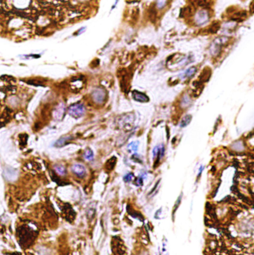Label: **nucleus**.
Returning a JSON list of instances; mask_svg holds the SVG:
<instances>
[{
  "instance_id": "f257e3e1",
  "label": "nucleus",
  "mask_w": 254,
  "mask_h": 255,
  "mask_svg": "<svg viewBox=\"0 0 254 255\" xmlns=\"http://www.w3.org/2000/svg\"><path fill=\"white\" fill-rule=\"evenodd\" d=\"M228 37H221L214 40L209 47V53L212 57H218L222 51V47L229 42Z\"/></svg>"
},
{
  "instance_id": "f03ea898",
  "label": "nucleus",
  "mask_w": 254,
  "mask_h": 255,
  "mask_svg": "<svg viewBox=\"0 0 254 255\" xmlns=\"http://www.w3.org/2000/svg\"><path fill=\"white\" fill-rule=\"evenodd\" d=\"M68 113L74 118H81L86 112L84 105L81 103H76L72 104L68 108Z\"/></svg>"
},
{
  "instance_id": "7ed1b4c3",
  "label": "nucleus",
  "mask_w": 254,
  "mask_h": 255,
  "mask_svg": "<svg viewBox=\"0 0 254 255\" xmlns=\"http://www.w3.org/2000/svg\"><path fill=\"white\" fill-rule=\"evenodd\" d=\"M91 96L94 101L96 102L97 103H102L105 100V97H106V93L104 89L98 88L94 90Z\"/></svg>"
},
{
  "instance_id": "20e7f679",
  "label": "nucleus",
  "mask_w": 254,
  "mask_h": 255,
  "mask_svg": "<svg viewBox=\"0 0 254 255\" xmlns=\"http://www.w3.org/2000/svg\"><path fill=\"white\" fill-rule=\"evenodd\" d=\"M71 170L72 172L76 175L77 176H78L79 178H83L84 177L85 175H86V167L84 165L81 164H75L72 166L71 167Z\"/></svg>"
},
{
  "instance_id": "39448f33",
  "label": "nucleus",
  "mask_w": 254,
  "mask_h": 255,
  "mask_svg": "<svg viewBox=\"0 0 254 255\" xmlns=\"http://www.w3.org/2000/svg\"><path fill=\"white\" fill-rule=\"evenodd\" d=\"M209 20V14L206 11H200L195 17L196 23L199 26L206 23Z\"/></svg>"
},
{
  "instance_id": "423d86ee",
  "label": "nucleus",
  "mask_w": 254,
  "mask_h": 255,
  "mask_svg": "<svg viewBox=\"0 0 254 255\" xmlns=\"http://www.w3.org/2000/svg\"><path fill=\"white\" fill-rule=\"evenodd\" d=\"M132 97H133L134 100L138 102H141V103H146V102H148L149 100L147 95H146L144 93L137 91V90H134L132 92Z\"/></svg>"
},
{
  "instance_id": "0eeeda50",
  "label": "nucleus",
  "mask_w": 254,
  "mask_h": 255,
  "mask_svg": "<svg viewBox=\"0 0 254 255\" xmlns=\"http://www.w3.org/2000/svg\"><path fill=\"white\" fill-rule=\"evenodd\" d=\"M19 238L22 239V240H23V243L29 241V240H28V238L31 240V239L34 238V236L33 235V232H30L29 230H28V228H22V231H19Z\"/></svg>"
},
{
  "instance_id": "6e6552de",
  "label": "nucleus",
  "mask_w": 254,
  "mask_h": 255,
  "mask_svg": "<svg viewBox=\"0 0 254 255\" xmlns=\"http://www.w3.org/2000/svg\"><path fill=\"white\" fill-rule=\"evenodd\" d=\"M211 69L209 68H205L203 71H202L200 77H199V81H200L201 84L203 83L206 82L207 81H209V78L211 76Z\"/></svg>"
},
{
  "instance_id": "1a4fd4ad",
  "label": "nucleus",
  "mask_w": 254,
  "mask_h": 255,
  "mask_svg": "<svg viewBox=\"0 0 254 255\" xmlns=\"http://www.w3.org/2000/svg\"><path fill=\"white\" fill-rule=\"evenodd\" d=\"M68 204H65V207L62 208V210H63L64 212V214L66 216V219H68V220H70V219H74V216H75V212H74V210L71 208V206H69V207H68Z\"/></svg>"
},
{
  "instance_id": "9d476101",
  "label": "nucleus",
  "mask_w": 254,
  "mask_h": 255,
  "mask_svg": "<svg viewBox=\"0 0 254 255\" xmlns=\"http://www.w3.org/2000/svg\"><path fill=\"white\" fill-rule=\"evenodd\" d=\"M71 139V137H62L59 139V140L56 141V142L55 143L54 146L56 147H62L65 146L67 143L68 142V141Z\"/></svg>"
},
{
  "instance_id": "9b49d317",
  "label": "nucleus",
  "mask_w": 254,
  "mask_h": 255,
  "mask_svg": "<svg viewBox=\"0 0 254 255\" xmlns=\"http://www.w3.org/2000/svg\"><path fill=\"white\" fill-rule=\"evenodd\" d=\"M220 23L219 22H215V23H212L210 26V27L208 29V32L210 34H215L218 32V31L220 29Z\"/></svg>"
},
{
  "instance_id": "f8f14e48",
  "label": "nucleus",
  "mask_w": 254,
  "mask_h": 255,
  "mask_svg": "<svg viewBox=\"0 0 254 255\" xmlns=\"http://www.w3.org/2000/svg\"><path fill=\"white\" fill-rule=\"evenodd\" d=\"M192 120V115H187L181 119V122H180V127H185L191 122Z\"/></svg>"
},
{
  "instance_id": "ddd939ff",
  "label": "nucleus",
  "mask_w": 254,
  "mask_h": 255,
  "mask_svg": "<svg viewBox=\"0 0 254 255\" xmlns=\"http://www.w3.org/2000/svg\"><path fill=\"white\" fill-rule=\"evenodd\" d=\"M197 72V68L195 66H193V67H190V69H187V71L184 73V77L187 78H191L192 77H193L195 75V74Z\"/></svg>"
},
{
  "instance_id": "4468645a",
  "label": "nucleus",
  "mask_w": 254,
  "mask_h": 255,
  "mask_svg": "<svg viewBox=\"0 0 254 255\" xmlns=\"http://www.w3.org/2000/svg\"><path fill=\"white\" fill-rule=\"evenodd\" d=\"M55 171L56 172V173L60 176H64V175L66 174V169L63 167V166L61 165H56L54 167Z\"/></svg>"
},
{
  "instance_id": "2eb2a0df",
  "label": "nucleus",
  "mask_w": 254,
  "mask_h": 255,
  "mask_svg": "<svg viewBox=\"0 0 254 255\" xmlns=\"http://www.w3.org/2000/svg\"><path fill=\"white\" fill-rule=\"evenodd\" d=\"M116 159H117V158H116L115 157H112L111 159L108 160V161L107 162L106 165H105V167H106V168H108V170H112V169L114 168V165H115V164H116Z\"/></svg>"
},
{
  "instance_id": "dca6fc26",
  "label": "nucleus",
  "mask_w": 254,
  "mask_h": 255,
  "mask_svg": "<svg viewBox=\"0 0 254 255\" xmlns=\"http://www.w3.org/2000/svg\"><path fill=\"white\" fill-rule=\"evenodd\" d=\"M197 5L203 8H207L210 5V0H197Z\"/></svg>"
},
{
  "instance_id": "f3484780",
  "label": "nucleus",
  "mask_w": 254,
  "mask_h": 255,
  "mask_svg": "<svg viewBox=\"0 0 254 255\" xmlns=\"http://www.w3.org/2000/svg\"><path fill=\"white\" fill-rule=\"evenodd\" d=\"M84 157H85V158H86L87 160L93 159V158H94L93 151H92L91 149H89V148H88V149L86 150V152H85Z\"/></svg>"
},
{
  "instance_id": "a211bd4d",
  "label": "nucleus",
  "mask_w": 254,
  "mask_h": 255,
  "mask_svg": "<svg viewBox=\"0 0 254 255\" xmlns=\"http://www.w3.org/2000/svg\"><path fill=\"white\" fill-rule=\"evenodd\" d=\"M181 199H182V194H181V195L179 197H178V199H177L176 202H175V205H174L173 211H172V215H174V213H175V211H176V210H177V209H178V207H179L180 204H181Z\"/></svg>"
},
{
  "instance_id": "6ab92c4d",
  "label": "nucleus",
  "mask_w": 254,
  "mask_h": 255,
  "mask_svg": "<svg viewBox=\"0 0 254 255\" xmlns=\"http://www.w3.org/2000/svg\"><path fill=\"white\" fill-rule=\"evenodd\" d=\"M63 113H64V109L63 108L59 107V109H56V112H55V118L60 119L61 118H62V116H61V115H63Z\"/></svg>"
},
{
  "instance_id": "aec40b11",
  "label": "nucleus",
  "mask_w": 254,
  "mask_h": 255,
  "mask_svg": "<svg viewBox=\"0 0 254 255\" xmlns=\"http://www.w3.org/2000/svg\"><path fill=\"white\" fill-rule=\"evenodd\" d=\"M133 179H134V175L132 174V173H129L124 176L123 180H124L125 182H130Z\"/></svg>"
},
{
  "instance_id": "412c9836",
  "label": "nucleus",
  "mask_w": 254,
  "mask_h": 255,
  "mask_svg": "<svg viewBox=\"0 0 254 255\" xmlns=\"http://www.w3.org/2000/svg\"><path fill=\"white\" fill-rule=\"evenodd\" d=\"M166 3V0H157V6L158 8H162L165 6Z\"/></svg>"
},
{
  "instance_id": "4be33fe9",
  "label": "nucleus",
  "mask_w": 254,
  "mask_h": 255,
  "mask_svg": "<svg viewBox=\"0 0 254 255\" xmlns=\"http://www.w3.org/2000/svg\"><path fill=\"white\" fill-rule=\"evenodd\" d=\"M138 144H137L136 142H132V144L129 145V149H131L132 151H136L138 149Z\"/></svg>"
},
{
  "instance_id": "5701e85b",
  "label": "nucleus",
  "mask_w": 254,
  "mask_h": 255,
  "mask_svg": "<svg viewBox=\"0 0 254 255\" xmlns=\"http://www.w3.org/2000/svg\"><path fill=\"white\" fill-rule=\"evenodd\" d=\"M135 183H136L137 185H138V186H142L143 185V178L141 177V176H140V177H138V179H136V182H135Z\"/></svg>"
},
{
  "instance_id": "b1692460",
  "label": "nucleus",
  "mask_w": 254,
  "mask_h": 255,
  "mask_svg": "<svg viewBox=\"0 0 254 255\" xmlns=\"http://www.w3.org/2000/svg\"><path fill=\"white\" fill-rule=\"evenodd\" d=\"M250 11L251 14L254 13V2H251L250 5Z\"/></svg>"
}]
</instances>
